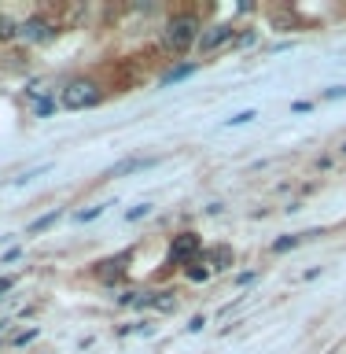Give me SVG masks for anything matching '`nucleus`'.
<instances>
[{
	"instance_id": "f257e3e1",
	"label": "nucleus",
	"mask_w": 346,
	"mask_h": 354,
	"mask_svg": "<svg viewBox=\"0 0 346 354\" xmlns=\"http://www.w3.org/2000/svg\"><path fill=\"white\" fill-rule=\"evenodd\" d=\"M199 33H203V19L199 11H173L162 26V48L173 55H184L188 48L199 44Z\"/></svg>"
},
{
	"instance_id": "f03ea898",
	"label": "nucleus",
	"mask_w": 346,
	"mask_h": 354,
	"mask_svg": "<svg viewBox=\"0 0 346 354\" xmlns=\"http://www.w3.org/2000/svg\"><path fill=\"white\" fill-rule=\"evenodd\" d=\"M99 104H104V85H99L96 77L77 74V77L59 85V107L63 111H88V107H99Z\"/></svg>"
},
{
	"instance_id": "7ed1b4c3",
	"label": "nucleus",
	"mask_w": 346,
	"mask_h": 354,
	"mask_svg": "<svg viewBox=\"0 0 346 354\" xmlns=\"http://www.w3.org/2000/svg\"><path fill=\"white\" fill-rule=\"evenodd\" d=\"M203 236H199V232L195 229H181V232H173V236H170V251H166V254H170V266H181V270H184V266H192L195 259H203Z\"/></svg>"
},
{
	"instance_id": "20e7f679",
	"label": "nucleus",
	"mask_w": 346,
	"mask_h": 354,
	"mask_svg": "<svg viewBox=\"0 0 346 354\" xmlns=\"http://www.w3.org/2000/svg\"><path fill=\"white\" fill-rule=\"evenodd\" d=\"M55 37H59V26L48 15H26L19 22V41H26V44H48Z\"/></svg>"
},
{
	"instance_id": "39448f33",
	"label": "nucleus",
	"mask_w": 346,
	"mask_h": 354,
	"mask_svg": "<svg viewBox=\"0 0 346 354\" xmlns=\"http://www.w3.org/2000/svg\"><path fill=\"white\" fill-rule=\"evenodd\" d=\"M126 273H129V251L115 254V259H99L93 266V277H96L99 284H107V288L122 284V281H126Z\"/></svg>"
},
{
	"instance_id": "423d86ee",
	"label": "nucleus",
	"mask_w": 346,
	"mask_h": 354,
	"mask_svg": "<svg viewBox=\"0 0 346 354\" xmlns=\"http://www.w3.org/2000/svg\"><path fill=\"white\" fill-rule=\"evenodd\" d=\"M236 41V26L232 22H214V26H203V33H199V44L195 48L210 55V52H218V48H225V44Z\"/></svg>"
},
{
	"instance_id": "0eeeda50",
	"label": "nucleus",
	"mask_w": 346,
	"mask_h": 354,
	"mask_svg": "<svg viewBox=\"0 0 346 354\" xmlns=\"http://www.w3.org/2000/svg\"><path fill=\"white\" fill-rule=\"evenodd\" d=\"M203 259L210 262V270H214V273H221V270H232V262H236V251H232L229 243H218V248L203 251Z\"/></svg>"
},
{
	"instance_id": "6e6552de",
	"label": "nucleus",
	"mask_w": 346,
	"mask_h": 354,
	"mask_svg": "<svg viewBox=\"0 0 346 354\" xmlns=\"http://www.w3.org/2000/svg\"><path fill=\"white\" fill-rule=\"evenodd\" d=\"M195 71H199V63H173L170 71L159 77V85H162V88H170V85H177V82H184V77H192Z\"/></svg>"
},
{
	"instance_id": "1a4fd4ad",
	"label": "nucleus",
	"mask_w": 346,
	"mask_h": 354,
	"mask_svg": "<svg viewBox=\"0 0 346 354\" xmlns=\"http://www.w3.org/2000/svg\"><path fill=\"white\" fill-rule=\"evenodd\" d=\"M151 299H155V292H148V288H133V292L118 295V306H133V310H151Z\"/></svg>"
},
{
	"instance_id": "9d476101",
	"label": "nucleus",
	"mask_w": 346,
	"mask_h": 354,
	"mask_svg": "<svg viewBox=\"0 0 346 354\" xmlns=\"http://www.w3.org/2000/svg\"><path fill=\"white\" fill-rule=\"evenodd\" d=\"M181 306V299H177V288H159L151 299V310H159V314H173V310Z\"/></svg>"
},
{
	"instance_id": "9b49d317",
	"label": "nucleus",
	"mask_w": 346,
	"mask_h": 354,
	"mask_svg": "<svg viewBox=\"0 0 346 354\" xmlns=\"http://www.w3.org/2000/svg\"><path fill=\"white\" fill-rule=\"evenodd\" d=\"M63 218V207H52L48 214H41V218H33L30 225H26V236H37V232H44V229H52L55 221Z\"/></svg>"
},
{
	"instance_id": "f8f14e48",
	"label": "nucleus",
	"mask_w": 346,
	"mask_h": 354,
	"mask_svg": "<svg viewBox=\"0 0 346 354\" xmlns=\"http://www.w3.org/2000/svg\"><path fill=\"white\" fill-rule=\"evenodd\" d=\"M184 277H188L192 284H206L210 277H214V270H210V262H206V259H195L192 266H184Z\"/></svg>"
},
{
	"instance_id": "ddd939ff",
	"label": "nucleus",
	"mask_w": 346,
	"mask_h": 354,
	"mask_svg": "<svg viewBox=\"0 0 346 354\" xmlns=\"http://www.w3.org/2000/svg\"><path fill=\"white\" fill-rule=\"evenodd\" d=\"M159 159H144V155H133V159L118 162L115 170H110V177H122V174H133V170H148V166H155Z\"/></svg>"
},
{
	"instance_id": "4468645a",
	"label": "nucleus",
	"mask_w": 346,
	"mask_h": 354,
	"mask_svg": "<svg viewBox=\"0 0 346 354\" xmlns=\"http://www.w3.org/2000/svg\"><path fill=\"white\" fill-rule=\"evenodd\" d=\"M55 111H59V96H44V100H37V104L30 107V115L33 118H52Z\"/></svg>"
},
{
	"instance_id": "2eb2a0df",
	"label": "nucleus",
	"mask_w": 346,
	"mask_h": 354,
	"mask_svg": "<svg viewBox=\"0 0 346 354\" xmlns=\"http://www.w3.org/2000/svg\"><path fill=\"white\" fill-rule=\"evenodd\" d=\"M306 236H309V232H302V236H295V232H291V236H280V240L269 243V251H273V254H287V251H295Z\"/></svg>"
},
{
	"instance_id": "dca6fc26",
	"label": "nucleus",
	"mask_w": 346,
	"mask_h": 354,
	"mask_svg": "<svg viewBox=\"0 0 346 354\" xmlns=\"http://www.w3.org/2000/svg\"><path fill=\"white\" fill-rule=\"evenodd\" d=\"M254 118H258V111H254V107H247V111H236V115H229V118H225V129L247 126V122H254Z\"/></svg>"
},
{
	"instance_id": "f3484780",
	"label": "nucleus",
	"mask_w": 346,
	"mask_h": 354,
	"mask_svg": "<svg viewBox=\"0 0 346 354\" xmlns=\"http://www.w3.org/2000/svg\"><path fill=\"white\" fill-rule=\"evenodd\" d=\"M15 37H19V22L8 19V15H0V44H4V41H15Z\"/></svg>"
},
{
	"instance_id": "a211bd4d",
	"label": "nucleus",
	"mask_w": 346,
	"mask_h": 354,
	"mask_svg": "<svg viewBox=\"0 0 346 354\" xmlns=\"http://www.w3.org/2000/svg\"><path fill=\"white\" fill-rule=\"evenodd\" d=\"M148 214H151V203H137V207L126 210V221H140V218H148Z\"/></svg>"
},
{
	"instance_id": "6ab92c4d",
	"label": "nucleus",
	"mask_w": 346,
	"mask_h": 354,
	"mask_svg": "<svg viewBox=\"0 0 346 354\" xmlns=\"http://www.w3.org/2000/svg\"><path fill=\"white\" fill-rule=\"evenodd\" d=\"M104 207H107V203H96V207H88V210H77L74 218H77V221H96L99 214H104Z\"/></svg>"
},
{
	"instance_id": "aec40b11",
	"label": "nucleus",
	"mask_w": 346,
	"mask_h": 354,
	"mask_svg": "<svg viewBox=\"0 0 346 354\" xmlns=\"http://www.w3.org/2000/svg\"><path fill=\"white\" fill-rule=\"evenodd\" d=\"M37 336H41L37 328H26V332H19V336L11 339V343H15V347H26V343H33V339H37Z\"/></svg>"
},
{
	"instance_id": "412c9836",
	"label": "nucleus",
	"mask_w": 346,
	"mask_h": 354,
	"mask_svg": "<svg viewBox=\"0 0 346 354\" xmlns=\"http://www.w3.org/2000/svg\"><path fill=\"white\" fill-rule=\"evenodd\" d=\"M320 100H346V85H331L320 93Z\"/></svg>"
},
{
	"instance_id": "4be33fe9",
	"label": "nucleus",
	"mask_w": 346,
	"mask_h": 354,
	"mask_svg": "<svg viewBox=\"0 0 346 354\" xmlns=\"http://www.w3.org/2000/svg\"><path fill=\"white\" fill-rule=\"evenodd\" d=\"M314 111V104L309 100H298V104H291V115H309Z\"/></svg>"
},
{
	"instance_id": "5701e85b",
	"label": "nucleus",
	"mask_w": 346,
	"mask_h": 354,
	"mask_svg": "<svg viewBox=\"0 0 346 354\" xmlns=\"http://www.w3.org/2000/svg\"><path fill=\"white\" fill-rule=\"evenodd\" d=\"M203 328H206V317L203 314H195L192 321H188V332H203Z\"/></svg>"
},
{
	"instance_id": "b1692460",
	"label": "nucleus",
	"mask_w": 346,
	"mask_h": 354,
	"mask_svg": "<svg viewBox=\"0 0 346 354\" xmlns=\"http://www.w3.org/2000/svg\"><path fill=\"white\" fill-rule=\"evenodd\" d=\"M11 288H15V281H11V277H0V299H4Z\"/></svg>"
},
{
	"instance_id": "393cba45",
	"label": "nucleus",
	"mask_w": 346,
	"mask_h": 354,
	"mask_svg": "<svg viewBox=\"0 0 346 354\" xmlns=\"http://www.w3.org/2000/svg\"><path fill=\"white\" fill-rule=\"evenodd\" d=\"M232 44H240V48H247V44H254V33H240V37L232 41Z\"/></svg>"
},
{
	"instance_id": "a878e982",
	"label": "nucleus",
	"mask_w": 346,
	"mask_h": 354,
	"mask_svg": "<svg viewBox=\"0 0 346 354\" xmlns=\"http://www.w3.org/2000/svg\"><path fill=\"white\" fill-rule=\"evenodd\" d=\"M336 151H339V159H346V137H339V144H336Z\"/></svg>"
},
{
	"instance_id": "bb28decb",
	"label": "nucleus",
	"mask_w": 346,
	"mask_h": 354,
	"mask_svg": "<svg viewBox=\"0 0 346 354\" xmlns=\"http://www.w3.org/2000/svg\"><path fill=\"white\" fill-rule=\"evenodd\" d=\"M0 325H4V321H0Z\"/></svg>"
}]
</instances>
